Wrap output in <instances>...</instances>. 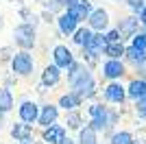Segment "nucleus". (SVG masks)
<instances>
[{
	"label": "nucleus",
	"instance_id": "f03ea898",
	"mask_svg": "<svg viewBox=\"0 0 146 144\" xmlns=\"http://www.w3.org/2000/svg\"><path fill=\"white\" fill-rule=\"evenodd\" d=\"M107 74H109V77H118V74H122V66H118V63H109V66H107Z\"/></svg>",
	"mask_w": 146,
	"mask_h": 144
},
{
	"label": "nucleus",
	"instance_id": "f257e3e1",
	"mask_svg": "<svg viewBox=\"0 0 146 144\" xmlns=\"http://www.w3.org/2000/svg\"><path fill=\"white\" fill-rule=\"evenodd\" d=\"M131 96H133V98H142V96H146V83H144V81H135V83H131Z\"/></svg>",
	"mask_w": 146,
	"mask_h": 144
},
{
	"label": "nucleus",
	"instance_id": "20e7f679",
	"mask_svg": "<svg viewBox=\"0 0 146 144\" xmlns=\"http://www.w3.org/2000/svg\"><path fill=\"white\" fill-rule=\"evenodd\" d=\"M113 144H131V138H129L127 133H122V135H116Z\"/></svg>",
	"mask_w": 146,
	"mask_h": 144
},
{
	"label": "nucleus",
	"instance_id": "7ed1b4c3",
	"mask_svg": "<svg viewBox=\"0 0 146 144\" xmlns=\"http://www.w3.org/2000/svg\"><path fill=\"white\" fill-rule=\"evenodd\" d=\"M94 24H96V26H105V24H107V15H105V13H96V15H94Z\"/></svg>",
	"mask_w": 146,
	"mask_h": 144
},
{
	"label": "nucleus",
	"instance_id": "39448f33",
	"mask_svg": "<svg viewBox=\"0 0 146 144\" xmlns=\"http://www.w3.org/2000/svg\"><path fill=\"white\" fill-rule=\"evenodd\" d=\"M142 20L146 22V7H144V13H142Z\"/></svg>",
	"mask_w": 146,
	"mask_h": 144
}]
</instances>
